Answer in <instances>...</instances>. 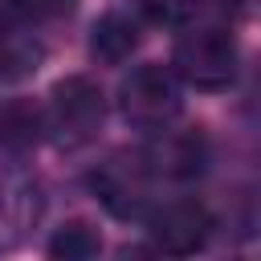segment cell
<instances>
[{
    "label": "cell",
    "instance_id": "2",
    "mask_svg": "<svg viewBox=\"0 0 261 261\" xmlns=\"http://www.w3.org/2000/svg\"><path fill=\"white\" fill-rule=\"evenodd\" d=\"M184 82L175 77L171 65L163 61H143L135 65L122 86H118V110L130 126L139 130H163L175 122L179 106H184Z\"/></svg>",
    "mask_w": 261,
    "mask_h": 261
},
{
    "label": "cell",
    "instance_id": "10",
    "mask_svg": "<svg viewBox=\"0 0 261 261\" xmlns=\"http://www.w3.org/2000/svg\"><path fill=\"white\" fill-rule=\"evenodd\" d=\"M200 8H204V0H139L143 20H151L159 29H184Z\"/></svg>",
    "mask_w": 261,
    "mask_h": 261
},
{
    "label": "cell",
    "instance_id": "5",
    "mask_svg": "<svg viewBox=\"0 0 261 261\" xmlns=\"http://www.w3.org/2000/svg\"><path fill=\"white\" fill-rule=\"evenodd\" d=\"M147 220V237L159 253H171V257H188V253H200L216 228L212 212L200 204V200H163V204H151V212L143 216Z\"/></svg>",
    "mask_w": 261,
    "mask_h": 261
},
{
    "label": "cell",
    "instance_id": "9",
    "mask_svg": "<svg viewBox=\"0 0 261 261\" xmlns=\"http://www.w3.org/2000/svg\"><path fill=\"white\" fill-rule=\"evenodd\" d=\"M98 253H102V237L86 220H65L49 237V257H57V261H90Z\"/></svg>",
    "mask_w": 261,
    "mask_h": 261
},
{
    "label": "cell",
    "instance_id": "11",
    "mask_svg": "<svg viewBox=\"0 0 261 261\" xmlns=\"http://www.w3.org/2000/svg\"><path fill=\"white\" fill-rule=\"evenodd\" d=\"M12 12L29 24V29H41V24H57V20H69L77 0H8Z\"/></svg>",
    "mask_w": 261,
    "mask_h": 261
},
{
    "label": "cell",
    "instance_id": "6",
    "mask_svg": "<svg viewBox=\"0 0 261 261\" xmlns=\"http://www.w3.org/2000/svg\"><path fill=\"white\" fill-rule=\"evenodd\" d=\"M139 41H143L139 20H135L130 12H122V8H110V12H102V16L94 20V29H90V57H94L98 65H122V61L139 49Z\"/></svg>",
    "mask_w": 261,
    "mask_h": 261
},
{
    "label": "cell",
    "instance_id": "12",
    "mask_svg": "<svg viewBox=\"0 0 261 261\" xmlns=\"http://www.w3.org/2000/svg\"><path fill=\"white\" fill-rule=\"evenodd\" d=\"M220 8H224L228 16H245V12L253 8V0H220Z\"/></svg>",
    "mask_w": 261,
    "mask_h": 261
},
{
    "label": "cell",
    "instance_id": "1",
    "mask_svg": "<svg viewBox=\"0 0 261 261\" xmlns=\"http://www.w3.org/2000/svg\"><path fill=\"white\" fill-rule=\"evenodd\" d=\"M171 69H175V77L184 86H196V90H228L237 82V69H241L237 37L228 29H220V24L184 33L175 41Z\"/></svg>",
    "mask_w": 261,
    "mask_h": 261
},
{
    "label": "cell",
    "instance_id": "4",
    "mask_svg": "<svg viewBox=\"0 0 261 261\" xmlns=\"http://www.w3.org/2000/svg\"><path fill=\"white\" fill-rule=\"evenodd\" d=\"M90 188H94V196H98L118 220H143V216L151 212V204H155V196H151L155 175H151L143 151L106 159V163L90 175Z\"/></svg>",
    "mask_w": 261,
    "mask_h": 261
},
{
    "label": "cell",
    "instance_id": "8",
    "mask_svg": "<svg viewBox=\"0 0 261 261\" xmlns=\"http://www.w3.org/2000/svg\"><path fill=\"white\" fill-rule=\"evenodd\" d=\"M45 135V110L29 98L0 102V147L4 151H29Z\"/></svg>",
    "mask_w": 261,
    "mask_h": 261
},
{
    "label": "cell",
    "instance_id": "3",
    "mask_svg": "<svg viewBox=\"0 0 261 261\" xmlns=\"http://www.w3.org/2000/svg\"><path fill=\"white\" fill-rule=\"evenodd\" d=\"M106 118V94L90 73H69L49 90V110H45V126L65 143H90L102 130Z\"/></svg>",
    "mask_w": 261,
    "mask_h": 261
},
{
    "label": "cell",
    "instance_id": "7",
    "mask_svg": "<svg viewBox=\"0 0 261 261\" xmlns=\"http://www.w3.org/2000/svg\"><path fill=\"white\" fill-rule=\"evenodd\" d=\"M143 159H147V167H151V175L159 179V175H171V179H192V175H200L204 171V159H208V147H204V139L200 135H163L159 139V147H151V151H143Z\"/></svg>",
    "mask_w": 261,
    "mask_h": 261
}]
</instances>
